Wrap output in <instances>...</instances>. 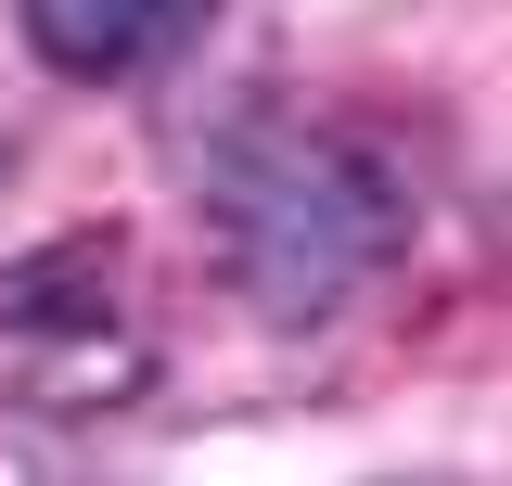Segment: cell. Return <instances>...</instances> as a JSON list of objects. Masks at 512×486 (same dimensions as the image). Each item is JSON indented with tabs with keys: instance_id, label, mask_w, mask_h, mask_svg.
<instances>
[{
	"instance_id": "6da1fadb",
	"label": "cell",
	"mask_w": 512,
	"mask_h": 486,
	"mask_svg": "<svg viewBox=\"0 0 512 486\" xmlns=\"http://www.w3.org/2000/svg\"><path fill=\"white\" fill-rule=\"evenodd\" d=\"M192 218L218 243V282H231L256 320L308 333V320H333L359 282L397 269L410 180L384 167L359 128H320V116H295V103H244V116L205 128V154H192Z\"/></svg>"
},
{
	"instance_id": "7a4b0ae2",
	"label": "cell",
	"mask_w": 512,
	"mask_h": 486,
	"mask_svg": "<svg viewBox=\"0 0 512 486\" xmlns=\"http://www.w3.org/2000/svg\"><path fill=\"white\" fill-rule=\"evenodd\" d=\"M0 384L26 410H128L154 384V346L128 320L116 231H64L0 269Z\"/></svg>"
},
{
	"instance_id": "3957f363",
	"label": "cell",
	"mask_w": 512,
	"mask_h": 486,
	"mask_svg": "<svg viewBox=\"0 0 512 486\" xmlns=\"http://www.w3.org/2000/svg\"><path fill=\"white\" fill-rule=\"evenodd\" d=\"M205 13H218V0H26V39H39L52 77L116 90V77H154Z\"/></svg>"
},
{
	"instance_id": "277c9868",
	"label": "cell",
	"mask_w": 512,
	"mask_h": 486,
	"mask_svg": "<svg viewBox=\"0 0 512 486\" xmlns=\"http://www.w3.org/2000/svg\"><path fill=\"white\" fill-rule=\"evenodd\" d=\"M0 180H13V141H0Z\"/></svg>"
}]
</instances>
